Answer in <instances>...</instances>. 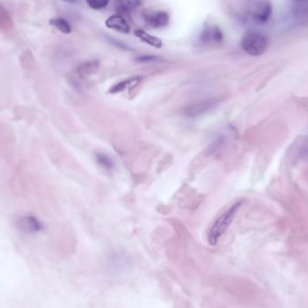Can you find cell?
<instances>
[{
  "label": "cell",
  "mask_w": 308,
  "mask_h": 308,
  "mask_svg": "<svg viewBox=\"0 0 308 308\" xmlns=\"http://www.w3.org/2000/svg\"><path fill=\"white\" fill-rule=\"evenodd\" d=\"M87 2L90 8L95 10H100L107 7L109 0H87Z\"/></svg>",
  "instance_id": "cell-14"
},
{
  "label": "cell",
  "mask_w": 308,
  "mask_h": 308,
  "mask_svg": "<svg viewBox=\"0 0 308 308\" xmlns=\"http://www.w3.org/2000/svg\"><path fill=\"white\" fill-rule=\"evenodd\" d=\"M65 2H67V3H75L77 2V0H63Z\"/></svg>",
  "instance_id": "cell-17"
},
{
  "label": "cell",
  "mask_w": 308,
  "mask_h": 308,
  "mask_svg": "<svg viewBox=\"0 0 308 308\" xmlns=\"http://www.w3.org/2000/svg\"><path fill=\"white\" fill-rule=\"evenodd\" d=\"M144 17L146 23L153 28L166 27L170 21V16L168 13L163 11L145 12Z\"/></svg>",
  "instance_id": "cell-6"
},
{
  "label": "cell",
  "mask_w": 308,
  "mask_h": 308,
  "mask_svg": "<svg viewBox=\"0 0 308 308\" xmlns=\"http://www.w3.org/2000/svg\"><path fill=\"white\" fill-rule=\"evenodd\" d=\"M106 26L123 34H128L130 32L129 25L121 15H112L106 21Z\"/></svg>",
  "instance_id": "cell-8"
},
{
  "label": "cell",
  "mask_w": 308,
  "mask_h": 308,
  "mask_svg": "<svg viewBox=\"0 0 308 308\" xmlns=\"http://www.w3.org/2000/svg\"><path fill=\"white\" fill-rule=\"evenodd\" d=\"M223 33L220 28L216 26H210L204 28L200 35V41L204 43H219L223 41Z\"/></svg>",
  "instance_id": "cell-7"
},
{
  "label": "cell",
  "mask_w": 308,
  "mask_h": 308,
  "mask_svg": "<svg viewBox=\"0 0 308 308\" xmlns=\"http://www.w3.org/2000/svg\"><path fill=\"white\" fill-rule=\"evenodd\" d=\"M134 34H135L136 37H138L141 41L145 42V43H147L149 45L155 47V48H158V49H160V48L162 47V41L160 39L155 37L153 35H151V34H147L144 30H136L134 32Z\"/></svg>",
  "instance_id": "cell-10"
},
{
  "label": "cell",
  "mask_w": 308,
  "mask_h": 308,
  "mask_svg": "<svg viewBox=\"0 0 308 308\" xmlns=\"http://www.w3.org/2000/svg\"><path fill=\"white\" fill-rule=\"evenodd\" d=\"M141 4V0H115V8L121 13H130Z\"/></svg>",
  "instance_id": "cell-11"
},
{
  "label": "cell",
  "mask_w": 308,
  "mask_h": 308,
  "mask_svg": "<svg viewBox=\"0 0 308 308\" xmlns=\"http://www.w3.org/2000/svg\"><path fill=\"white\" fill-rule=\"evenodd\" d=\"M218 104H219V100L216 98L201 99L186 106L183 109L182 114L185 117L191 118V119L200 117L202 115L215 109L218 106Z\"/></svg>",
  "instance_id": "cell-3"
},
{
  "label": "cell",
  "mask_w": 308,
  "mask_h": 308,
  "mask_svg": "<svg viewBox=\"0 0 308 308\" xmlns=\"http://www.w3.org/2000/svg\"><path fill=\"white\" fill-rule=\"evenodd\" d=\"M141 80H143L141 77L137 76L130 78L127 80H122L120 82L114 84L113 87H111L110 89H109V93L110 94H117V93L123 92L126 88H131L133 86H136L137 84L140 83Z\"/></svg>",
  "instance_id": "cell-9"
},
{
  "label": "cell",
  "mask_w": 308,
  "mask_h": 308,
  "mask_svg": "<svg viewBox=\"0 0 308 308\" xmlns=\"http://www.w3.org/2000/svg\"><path fill=\"white\" fill-rule=\"evenodd\" d=\"M157 57L155 56H141V57H138L136 59L137 61L139 62H149V61H156Z\"/></svg>",
  "instance_id": "cell-16"
},
{
  "label": "cell",
  "mask_w": 308,
  "mask_h": 308,
  "mask_svg": "<svg viewBox=\"0 0 308 308\" xmlns=\"http://www.w3.org/2000/svg\"><path fill=\"white\" fill-rule=\"evenodd\" d=\"M243 203V201L236 202L214 222L207 233V242L211 246H216L218 244L219 240L227 231L232 221L234 220Z\"/></svg>",
  "instance_id": "cell-1"
},
{
  "label": "cell",
  "mask_w": 308,
  "mask_h": 308,
  "mask_svg": "<svg viewBox=\"0 0 308 308\" xmlns=\"http://www.w3.org/2000/svg\"><path fill=\"white\" fill-rule=\"evenodd\" d=\"M296 15L301 22L308 21V6H299V8H297Z\"/></svg>",
  "instance_id": "cell-15"
},
{
  "label": "cell",
  "mask_w": 308,
  "mask_h": 308,
  "mask_svg": "<svg viewBox=\"0 0 308 308\" xmlns=\"http://www.w3.org/2000/svg\"><path fill=\"white\" fill-rule=\"evenodd\" d=\"M17 227L26 233H35L42 231L43 225L34 216H25L17 221Z\"/></svg>",
  "instance_id": "cell-5"
},
{
  "label": "cell",
  "mask_w": 308,
  "mask_h": 308,
  "mask_svg": "<svg viewBox=\"0 0 308 308\" xmlns=\"http://www.w3.org/2000/svg\"><path fill=\"white\" fill-rule=\"evenodd\" d=\"M96 160L100 167L106 171H112L114 168V162L110 157L105 153H97Z\"/></svg>",
  "instance_id": "cell-13"
},
{
  "label": "cell",
  "mask_w": 308,
  "mask_h": 308,
  "mask_svg": "<svg viewBox=\"0 0 308 308\" xmlns=\"http://www.w3.org/2000/svg\"><path fill=\"white\" fill-rule=\"evenodd\" d=\"M269 41L266 36L256 32L248 33L242 40V47L245 53L251 56H259L266 52Z\"/></svg>",
  "instance_id": "cell-2"
},
{
  "label": "cell",
  "mask_w": 308,
  "mask_h": 308,
  "mask_svg": "<svg viewBox=\"0 0 308 308\" xmlns=\"http://www.w3.org/2000/svg\"><path fill=\"white\" fill-rule=\"evenodd\" d=\"M272 13V7L269 0H259L251 8V15L258 23H266Z\"/></svg>",
  "instance_id": "cell-4"
},
{
  "label": "cell",
  "mask_w": 308,
  "mask_h": 308,
  "mask_svg": "<svg viewBox=\"0 0 308 308\" xmlns=\"http://www.w3.org/2000/svg\"><path fill=\"white\" fill-rule=\"evenodd\" d=\"M50 25L55 27L62 34H68L72 33V27L68 23V21L64 18H61V17L53 18V19L50 20Z\"/></svg>",
  "instance_id": "cell-12"
}]
</instances>
